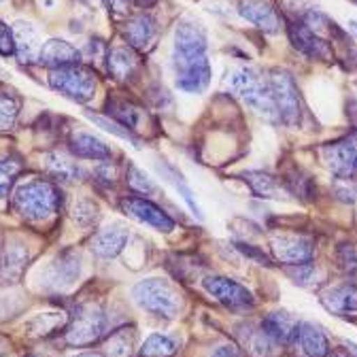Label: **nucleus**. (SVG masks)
<instances>
[{
    "instance_id": "obj_1",
    "label": "nucleus",
    "mask_w": 357,
    "mask_h": 357,
    "mask_svg": "<svg viewBox=\"0 0 357 357\" xmlns=\"http://www.w3.org/2000/svg\"><path fill=\"white\" fill-rule=\"evenodd\" d=\"M60 206V194L54 183L32 178L22 183L13 194V208L26 221H45L50 219Z\"/></svg>"
},
{
    "instance_id": "obj_2",
    "label": "nucleus",
    "mask_w": 357,
    "mask_h": 357,
    "mask_svg": "<svg viewBox=\"0 0 357 357\" xmlns=\"http://www.w3.org/2000/svg\"><path fill=\"white\" fill-rule=\"evenodd\" d=\"M228 85L232 92L238 98H243L255 113H259L268 119H279V111H277V105L273 98L271 83L264 81V77H259L257 70H253L249 66L236 68L230 75Z\"/></svg>"
},
{
    "instance_id": "obj_3",
    "label": "nucleus",
    "mask_w": 357,
    "mask_h": 357,
    "mask_svg": "<svg viewBox=\"0 0 357 357\" xmlns=\"http://www.w3.org/2000/svg\"><path fill=\"white\" fill-rule=\"evenodd\" d=\"M132 298L155 317L174 319L181 312V294L166 279H145L134 285Z\"/></svg>"
},
{
    "instance_id": "obj_4",
    "label": "nucleus",
    "mask_w": 357,
    "mask_h": 357,
    "mask_svg": "<svg viewBox=\"0 0 357 357\" xmlns=\"http://www.w3.org/2000/svg\"><path fill=\"white\" fill-rule=\"evenodd\" d=\"M50 85L60 92L62 96L75 100V102H89L96 94V75L83 68L79 64L75 66H64V68H56L50 75Z\"/></svg>"
},
{
    "instance_id": "obj_5",
    "label": "nucleus",
    "mask_w": 357,
    "mask_h": 357,
    "mask_svg": "<svg viewBox=\"0 0 357 357\" xmlns=\"http://www.w3.org/2000/svg\"><path fill=\"white\" fill-rule=\"evenodd\" d=\"M268 83H271V89H273L279 119L287 126H298L302 119V100H300V92H298L294 77L287 70L275 68L271 73Z\"/></svg>"
},
{
    "instance_id": "obj_6",
    "label": "nucleus",
    "mask_w": 357,
    "mask_h": 357,
    "mask_svg": "<svg viewBox=\"0 0 357 357\" xmlns=\"http://www.w3.org/2000/svg\"><path fill=\"white\" fill-rule=\"evenodd\" d=\"M172 64L176 73V87L188 94H202L211 83V64L206 54L178 56L172 54Z\"/></svg>"
},
{
    "instance_id": "obj_7",
    "label": "nucleus",
    "mask_w": 357,
    "mask_h": 357,
    "mask_svg": "<svg viewBox=\"0 0 357 357\" xmlns=\"http://www.w3.org/2000/svg\"><path fill=\"white\" fill-rule=\"evenodd\" d=\"M107 328V319L102 310L96 306H83L73 317L66 330V342L70 347H89L102 338Z\"/></svg>"
},
{
    "instance_id": "obj_8",
    "label": "nucleus",
    "mask_w": 357,
    "mask_h": 357,
    "mask_svg": "<svg viewBox=\"0 0 357 357\" xmlns=\"http://www.w3.org/2000/svg\"><path fill=\"white\" fill-rule=\"evenodd\" d=\"M321 160L338 178H351L357 174V130L326 145L321 149Z\"/></svg>"
},
{
    "instance_id": "obj_9",
    "label": "nucleus",
    "mask_w": 357,
    "mask_h": 357,
    "mask_svg": "<svg viewBox=\"0 0 357 357\" xmlns=\"http://www.w3.org/2000/svg\"><path fill=\"white\" fill-rule=\"evenodd\" d=\"M202 285L219 304H223L234 312H245L255 306L253 294L238 281H232L226 277H206Z\"/></svg>"
},
{
    "instance_id": "obj_10",
    "label": "nucleus",
    "mask_w": 357,
    "mask_h": 357,
    "mask_svg": "<svg viewBox=\"0 0 357 357\" xmlns=\"http://www.w3.org/2000/svg\"><path fill=\"white\" fill-rule=\"evenodd\" d=\"M121 211L128 217L137 219L139 223H145V226H149L158 232H172L174 230V221L166 215V211L147 198L128 196L121 200Z\"/></svg>"
},
{
    "instance_id": "obj_11",
    "label": "nucleus",
    "mask_w": 357,
    "mask_h": 357,
    "mask_svg": "<svg viewBox=\"0 0 357 357\" xmlns=\"http://www.w3.org/2000/svg\"><path fill=\"white\" fill-rule=\"evenodd\" d=\"M271 249H273L275 259H279L281 264H289V266L308 264L312 261V255H315L312 243L300 234H275L271 238Z\"/></svg>"
},
{
    "instance_id": "obj_12",
    "label": "nucleus",
    "mask_w": 357,
    "mask_h": 357,
    "mask_svg": "<svg viewBox=\"0 0 357 357\" xmlns=\"http://www.w3.org/2000/svg\"><path fill=\"white\" fill-rule=\"evenodd\" d=\"M287 34L294 43V47L298 52H302L304 56L312 58V60H321V62H328L334 58V52L330 47V43L312 32L308 26H304L302 22H294L287 26Z\"/></svg>"
},
{
    "instance_id": "obj_13",
    "label": "nucleus",
    "mask_w": 357,
    "mask_h": 357,
    "mask_svg": "<svg viewBox=\"0 0 357 357\" xmlns=\"http://www.w3.org/2000/svg\"><path fill=\"white\" fill-rule=\"evenodd\" d=\"M238 13L264 32H277L281 26V17L271 0H241Z\"/></svg>"
},
{
    "instance_id": "obj_14",
    "label": "nucleus",
    "mask_w": 357,
    "mask_h": 357,
    "mask_svg": "<svg viewBox=\"0 0 357 357\" xmlns=\"http://www.w3.org/2000/svg\"><path fill=\"white\" fill-rule=\"evenodd\" d=\"M79 60H81V54L70 43H66L62 38H52L47 43H43L40 54H38V64L50 66L52 70L64 68V66H75V64H79Z\"/></svg>"
},
{
    "instance_id": "obj_15",
    "label": "nucleus",
    "mask_w": 357,
    "mask_h": 357,
    "mask_svg": "<svg viewBox=\"0 0 357 357\" xmlns=\"http://www.w3.org/2000/svg\"><path fill=\"white\" fill-rule=\"evenodd\" d=\"M128 238H130V232H128L126 226H121V223H111V226L102 228V230L94 236V241H92V251H94L98 257H102V259L117 257V255L123 251Z\"/></svg>"
},
{
    "instance_id": "obj_16",
    "label": "nucleus",
    "mask_w": 357,
    "mask_h": 357,
    "mask_svg": "<svg viewBox=\"0 0 357 357\" xmlns=\"http://www.w3.org/2000/svg\"><path fill=\"white\" fill-rule=\"evenodd\" d=\"M123 34H126L132 50H149L155 40V36H158L155 20L149 13L132 15L126 24Z\"/></svg>"
},
{
    "instance_id": "obj_17",
    "label": "nucleus",
    "mask_w": 357,
    "mask_h": 357,
    "mask_svg": "<svg viewBox=\"0 0 357 357\" xmlns=\"http://www.w3.org/2000/svg\"><path fill=\"white\" fill-rule=\"evenodd\" d=\"M174 54L178 56H198L206 54V34L194 22L178 24L174 32Z\"/></svg>"
},
{
    "instance_id": "obj_18",
    "label": "nucleus",
    "mask_w": 357,
    "mask_h": 357,
    "mask_svg": "<svg viewBox=\"0 0 357 357\" xmlns=\"http://www.w3.org/2000/svg\"><path fill=\"white\" fill-rule=\"evenodd\" d=\"M13 43H15V54L22 64H30L38 60L43 43L38 38V30L30 22H17L13 28Z\"/></svg>"
},
{
    "instance_id": "obj_19",
    "label": "nucleus",
    "mask_w": 357,
    "mask_h": 357,
    "mask_svg": "<svg viewBox=\"0 0 357 357\" xmlns=\"http://www.w3.org/2000/svg\"><path fill=\"white\" fill-rule=\"evenodd\" d=\"M107 68H109V73L113 75L115 81L126 83V81L134 79V75L139 73L141 60H139L137 54H134V50H130V47H115L107 56Z\"/></svg>"
},
{
    "instance_id": "obj_20",
    "label": "nucleus",
    "mask_w": 357,
    "mask_h": 357,
    "mask_svg": "<svg viewBox=\"0 0 357 357\" xmlns=\"http://www.w3.org/2000/svg\"><path fill=\"white\" fill-rule=\"evenodd\" d=\"M298 321L287 312H271L261 321V330L271 336L277 344H289L298 338Z\"/></svg>"
},
{
    "instance_id": "obj_21",
    "label": "nucleus",
    "mask_w": 357,
    "mask_h": 357,
    "mask_svg": "<svg viewBox=\"0 0 357 357\" xmlns=\"http://www.w3.org/2000/svg\"><path fill=\"white\" fill-rule=\"evenodd\" d=\"M70 151L77 158L94 160V162H109L111 155H113L109 145H105L100 139H96L94 134H85V132L73 134V137H70Z\"/></svg>"
},
{
    "instance_id": "obj_22",
    "label": "nucleus",
    "mask_w": 357,
    "mask_h": 357,
    "mask_svg": "<svg viewBox=\"0 0 357 357\" xmlns=\"http://www.w3.org/2000/svg\"><path fill=\"white\" fill-rule=\"evenodd\" d=\"M109 115L111 119H115L117 123H121L123 128H128L130 132L141 130L143 121H147V113L145 109H141L139 105H134L130 100H117V98H109L107 102Z\"/></svg>"
},
{
    "instance_id": "obj_23",
    "label": "nucleus",
    "mask_w": 357,
    "mask_h": 357,
    "mask_svg": "<svg viewBox=\"0 0 357 357\" xmlns=\"http://www.w3.org/2000/svg\"><path fill=\"white\" fill-rule=\"evenodd\" d=\"M245 176V183L251 188V192L259 198H271V200H279L285 198V190L283 185L277 181L273 174L261 172V170H249L243 174Z\"/></svg>"
},
{
    "instance_id": "obj_24",
    "label": "nucleus",
    "mask_w": 357,
    "mask_h": 357,
    "mask_svg": "<svg viewBox=\"0 0 357 357\" xmlns=\"http://www.w3.org/2000/svg\"><path fill=\"white\" fill-rule=\"evenodd\" d=\"M298 338L308 357H328L330 355V342L328 336L312 324H300L298 326Z\"/></svg>"
},
{
    "instance_id": "obj_25",
    "label": "nucleus",
    "mask_w": 357,
    "mask_h": 357,
    "mask_svg": "<svg viewBox=\"0 0 357 357\" xmlns=\"http://www.w3.org/2000/svg\"><path fill=\"white\" fill-rule=\"evenodd\" d=\"M321 302L328 310L338 312V315H342V312H353L357 310V285L347 283V285L334 287L328 294H324Z\"/></svg>"
},
{
    "instance_id": "obj_26",
    "label": "nucleus",
    "mask_w": 357,
    "mask_h": 357,
    "mask_svg": "<svg viewBox=\"0 0 357 357\" xmlns=\"http://www.w3.org/2000/svg\"><path fill=\"white\" fill-rule=\"evenodd\" d=\"M79 271H81V266H79V255H75L73 251L62 253V255L54 261V266H52L54 285H56V287H66V285L75 283L77 277H79Z\"/></svg>"
},
{
    "instance_id": "obj_27",
    "label": "nucleus",
    "mask_w": 357,
    "mask_h": 357,
    "mask_svg": "<svg viewBox=\"0 0 357 357\" xmlns=\"http://www.w3.org/2000/svg\"><path fill=\"white\" fill-rule=\"evenodd\" d=\"M178 338L170 334H151L143 347H141V357H172L178 351Z\"/></svg>"
},
{
    "instance_id": "obj_28",
    "label": "nucleus",
    "mask_w": 357,
    "mask_h": 357,
    "mask_svg": "<svg viewBox=\"0 0 357 357\" xmlns=\"http://www.w3.org/2000/svg\"><path fill=\"white\" fill-rule=\"evenodd\" d=\"M134 342H137V332H134V328H121L109 336L105 344V353L107 357H132Z\"/></svg>"
},
{
    "instance_id": "obj_29",
    "label": "nucleus",
    "mask_w": 357,
    "mask_h": 357,
    "mask_svg": "<svg viewBox=\"0 0 357 357\" xmlns=\"http://www.w3.org/2000/svg\"><path fill=\"white\" fill-rule=\"evenodd\" d=\"M245 347L255 357H275L279 353V349H277L279 344L271 336H268L261 328L251 330L249 334H245Z\"/></svg>"
},
{
    "instance_id": "obj_30",
    "label": "nucleus",
    "mask_w": 357,
    "mask_h": 357,
    "mask_svg": "<svg viewBox=\"0 0 357 357\" xmlns=\"http://www.w3.org/2000/svg\"><path fill=\"white\" fill-rule=\"evenodd\" d=\"M160 170H162V174L168 178V181L176 188V192L181 194V198L188 202V206L192 208V213H194L196 217L202 219V211H200V206H198V202H196V198H194V192H192V190L188 188V183L183 181V174H181V172H176V168H172V166H168V164L160 166Z\"/></svg>"
},
{
    "instance_id": "obj_31",
    "label": "nucleus",
    "mask_w": 357,
    "mask_h": 357,
    "mask_svg": "<svg viewBox=\"0 0 357 357\" xmlns=\"http://www.w3.org/2000/svg\"><path fill=\"white\" fill-rule=\"evenodd\" d=\"M20 170L22 162L17 158H0V198L9 196Z\"/></svg>"
},
{
    "instance_id": "obj_32",
    "label": "nucleus",
    "mask_w": 357,
    "mask_h": 357,
    "mask_svg": "<svg viewBox=\"0 0 357 357\" xmlns=\"http://www.w3.org/2000/svg\"><path fill=\"white\" fill-rule=\"evenodd\" d=\"M47 168L54 176L62 178V181H75V178L81 174L79 166L70 160H66L64 155H58V153H52L47 158Z\"/></svg>"
},
{
    "instance_id": "obj_33",
    "label": "nucleus",
    "mask_w": 357,
    "mask_h": 357,
    "mask_svg": "<svg viewBox=\"0 0 357 357\" xmlns=\"http://www.w3.org/2000/svg\"><path fill=\"white\" fill-rule=\"evenodd\" d=\"M20 115V100L11 94L0 92V132L11 130Z\"/></svg>"
},
{
    "instance_id": "obj_34",
    "label": "nucleus",
    "mask_w": 357,
    "mask_h": 357,
    "mask_svg": "<svg viewBox=\"0 0 357 357\" xmlns=\"http://www.w3.org/2000/svg\"><path fill=\"white\" fill-rule=\"evenodd\" d=\"M73 219L77 226L81 228H89L94 226L96 219H98V206L92 202V200H77L75 206H73Z\"/></svg>"
},
{
    "instance_id": "obj_35",
    "label": "nucleus",
    "mask_w": 357,
    "mask_h": 357,
    "mask_svg": "<svg viewBox=\"0 0 357 357\" xmlns=\"http://www.w3.org/2000/svg\"><path fill=\"white\" fill-rule=\"evenodd\" d=\"M128 183H130V188H132L134 192L145 194V196H151V194H155V192H158L155 183L151 181V178H149L143 170H139L137 166H130V172H128Z\"/></svg>"
},
{
    "instance_id": "obj_36",
    "label": "nucleus",
    "mask_w": 357,
    "mask_h": 357,
    "mask_svg": "<svg viewBox=\"0 0 357 357\" xmlns=\"http://www.w3.org/2000/svg\"><path fill=\"white\" fill-rule=\"evenodd\" d=\"M89 119L92 121H96L102 130H107V132H111L113 137H117V139H123V141H130V143H134V147H139L137 143V139H134V134L128 130V128H123L121 123H117L115 119H107V117H102V115H94V113H89Z\"/></svg>"
},
{
    "instance_id": "obj_37",
    "label": "nucleus",
    "mask_w": 357,
    "mask_h": 357,
    "mask_svg": "<svg viewBox=\"0 0 357 357\" xmlns=\"http://www.w3.org/2000/svg\"><path fill=\"white\" fill-rule=\"evenodd\" d=\"M338 264L340 268L351 275V277H357V251L353 245H340L338 249Z\"/></svg>"
},
{
    "instance_id": "obj_38",
    "label": "nucleus",
    "mask_w": 357,
    "mask_h": 357,
    "mask_svg": "<svg viewBox=\"0 0 357 357\" xmlns=\"http://www.w3.org/2000/svg\"><path fill=\"white\" fill-rule=\"evenodd\" d=\"M15 52V43H13V30L0 22V56H11Z\"/></svg>"
},
{
    "instance_id": "obj_39",
    "label": "nucleus",
    "mask_w": 357,
    "mask_h": 357,
    "mask_svg": "<svg viewBox=\"0 0 357 357\" xmlns=\"http://www.w3.org/2000/svg\"><path fill=\"white\" fill-rule=\"evenodd\" d=\"M334 192L342 200H351L353 202L357 198V185L351 181V178H338L336 185H334Z\"/></svg>"
},
{
    "instance_id": "obj_40",
    "label": "nucleus",
    "mask_w": 357,
    "mask_h": 357,
    "mask_svg": "<svg viewBox=\"0 0 357 357\" xmlns=\"http://www.w3.org/2000/svg\"><path fill=\"white\" fill-rule=\"evenodd\" d=\"M211 357H247V353L238 344H223Z\"/></svg>"
},
{
    "instance_id": "obj_41",
    "label": "nucleus",
    "mask_w": 357,
    "mask_h": 357,
    "mask_svg": "<svg viewBox=\"0 0 357 357\" xmlns=\"http://www.w3.org/2000/svg\"><path fill=\"white\" fill-rule=\"evenodd\" d=\"M107 5L115 15H128L130 13V0H107Z\"/></svg>"
},
{
    "instance_id": "obj_42",
    "label": "nucleus",
    "mask_w": 357,
    "mask_h": 357,
    "mask_svg": "<svg viewBox=\"0 0 357 357\" xmlns=\"http://www.w3.org/2000/svg\"><path fill=\"white\" fill-rule=\"evenodd\" d=\"M332 357H351V355H349L347 351H334V353H332Z\"/></svg>"
},
{
    "instance_id": "obj_43",
    "label": "nucleus",
    "mask_w": 357,
    "mask_h": 357,
    "mask_svg": "<svg viewBox=\"0 0 357 357\" xmlns=\"http://www.w3.org/2000/svg\"><path fill=\"white\" fill-rule=\"evenodd\" d=\"M75 357H102V355H98V353H79Z\"/></svg>"
},
{
    "instance_id": "obj_44",
    "label": "nucleus",
    "mask_w": 357,
    "mask_h": 357,
    "mask_svg": "<svg viewBox=\"0 0 357 357\" xmlns=\"http://www.w3.org/2000/svg\"><path fill=\"white\" fill-rule=\"evenodd\" d=\"M137 3H139V5H153L155 0H137Z\"/></svg>"
},
{
    "instance_id": "obj_45",
    "label": "nucleus",
    "mask_w": 357,
    "mask_h": 357,
    "mask_svg": "<svg viewBox=\"0 0 357 357\" xmlns=\"http://www.w3.org/2000/svg\"><path fill=\"white\" fill-rule=\"evenodd\" d=\"M351 28H353V32L357 34V22H351Z\"/></svg>"
},
{
    "instance_id": "obj_46",
    "label": "nucleus",
    "mask_w": 357,
    "mask_h": 357,
    "mask_svg": "<svg viewBox=\"0 0 357 357\" xmlns=\"http://www.w3.org/2000/svg\"><path fill=\"white\" fill-rule=\"evenodd\" d=\"M30 357H40V355H30Z\"/></svg>"
},
{
    "instance_id": "obj_47",
    "label": "nucleus",
    "mask_w": 357,
    "mask_h": 357,
    "mask_svg": "<svg viewBox=\"0 0 357 357\" xmlns=\"http://www.w3.org/2000/svg\"><path fill=\"white\" fill-rule=\"evenodd\" d=\"M89 3H94V0H89Z\"/></svg>"
}]
</instances>
